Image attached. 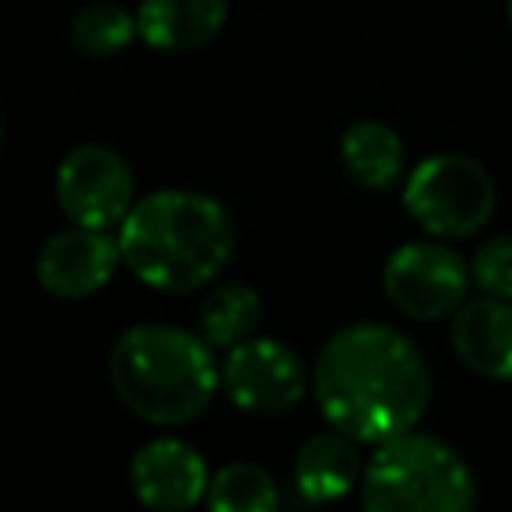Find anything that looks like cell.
<instances>
[{
  "instance_id": "6da1fadb",
  "label": "cell",
  "mask_w": 512,
  "mask_h": 512,
  "mask_svg": "<svg viewBox=\"0 0 512 512\" xmlns=\"http://www.w3.org/2000/svg\"><path fill=\"white\" fill-rule=\"evenodd\" d=\"M313 397L330 428L379 446L425 418L432 376L407 334L383 323H351L323 344Z\"/></svg>"
},
{
  "instance_id": "7a4b0ae2",
  "label": "cell",
  "mask_w": 512,
  "mask_h": 512,
  "mask_svg": "<svg viewBox=\"0 0 512 512\" xmlns=\"http://www.w3.org/2000/svg\"><path fill=\"white\" fill-rule=\"evenodd\" d=\"M123 267L158 292H193L225 271L235 221L225 204L197 190H158L120 221Z\"/></svg>"
},
{
  "instance_id": "3957f363",
  "label": "cell",
  "mask_w": 512,
  "mask_h": 512,
  "mask_svg": "<svg viewBox=\"0 0 512 512\" xmlns=\"http://www.w3.org/2000/svg\"><path fill=\"white\" fill-rule=\"evenodd\" d=\"M109 383L127 411L151 425H186L211 407L221 386L214 348L200 334L141 323L116 337Z\"/></svg>"
},
{
  "instance_id": "277c9868",
  "label": "cell",
  "mask_w": 512,
  "mask_h": 512,
  "mask_svg": "<svg viewBox=\"0 0 512 512\" xmlns=\"http://www.w3.org/2000/svg\"><path fill=\"white\" fill-rule=\"evenodd\" d=\"M362 505L372 512H467L477 505V481L453 446L411 428L379 442L365 463Z\"/></svg>"
},
{
  "instance_id": "5b68a950",
  "label": "cell",
  "mask_w": 512,
  "mask_h": 512,
  "mask_svg": "<svg viewBox=\"0 0 512 512\" xmlns=\"http://www.w3.org/2000/svg\"><path fill=\"white\" fill-rule=\"evenodd\" d=\"M495 183L467 155H432L407 176L404 207L435 239L477 235L495 214Z\"/></svg>"
},
{
  "instance_id": "8992f818",
  "label": "cell",
  "mask_w": 512,
  "mask_h": 512,
  "mask_svg": "<svg viewBox=\"0 0 512 512\" xmlns=\"http://www.w3.org/2000/svg\"><path fill=\"white\" fill-rule=\"evenodd\" d=\"M470 267L442 242H407L386 260L383 292L411 320H442L463 306Z\"/></svg>"
},
{
  "instance_id": "52a82bcc",
  "label": "cell",
  "mask_w": 512,
  "mask_h": 512,
  "mask_svg": "<svg viewBox=\"0 0 512 512\" xmlns=\"http://www.w3.org/2000/svg\"><path fill=\"white\" fill-rule=\"evenodd\" d=\"M57 204L74 225L109 232L134 207L130 165L106 144H78L57 169Z\"/></svg>"
},
{
  "instance_id": "ba28073f",
  "label": "cell",
  "mask_w": 512,
  "mask_h": 512,
  "mask_svg": "<svg viewBox=\"0 0 512 512\" xmlns=\"http://www.w3.org/2000/svg\"><path fill=\"white\" fill-rule=\"evenodd\" d=\"M306 365L288 344L246 337L232 344L221 365V390L239 411L285 414L306 393Z\"/></svg>"
},
{
  "instance_id": "9c48e42d",
  "label": "cell",
  "mask_w": 512,
  "mask_h": 512,
  "mask_svg": "<svg viewBox=\"0 0 512 512\" xmlns=\"http://www.w3.org/2000/svg\"><path fill=\"white\" fill-rule=\"evenodd\" d=\"M123 264L120 242L109 239L106 228L74 225L67 232H57L39 246L36 278L43 292L57 299H88L102 292L113 281L116 267Z\"/></svg>"
},
{
  "instance_id": "30bf717a",
  "label": "cell",
  "mask_w": 512,
  "mask_h": 512,
  "mask_svg": "<svg viewBox=\"0 0 512 512\" xmlns=\"http://www.w3.org/2000/svg\"><path fill=\"white\" fill-rule=\"evenodd\" d=\"M207 484L211 474L204 456L183 439H155L130 460V488L148 509H193L207 495Z\"/></svg>"
},
{
  "instance_id": "8fae6325",
  "label": "cell",
  "mask_w": 512,
  "mask_h": 512,
  "mask_svg": "<svg viewBox=\"0 0 512 512\" xmlns=\"http://www.w3.org/2000/svg\"><path fill=\"white\" fill-rule=\"evenodd\" d=\"M453 351L484 379H512V299L463 302L453 316Z\"/></svg>"
},
{
  "instance_id": "7c38bea8",
  "label": "cell",
  "mask_w": 512,
  "mask_h": 512,
  "mask_svg": "<svg viewBox=\"0 0 512 512\" xmlns=\"http://www.w3.org/2000/svg\"><path fill=\"white\" fill-rule=\"evenodd\" d=\"M228 22V0H144L137 8V36L162 53L207 46Z\"/></svg>"
},
{
  "instance_id": "4fadbf2b",
  "label": "cell",
  "mask_w": 512,
  "mask_h": 512,
  "mask_svg": "<svg viewBox=\"0 0 512 512\" xmlns=\"http://www.w3.org/2000/svg\"><path fill=\"white\" fill-rule=\"evenodd\" d=\"M362 456L358 442L344 432H320L295 456V484L309 502H337L355 484H362Z\"/></svg>"
},
{
  "instance_id": "5bb4252c",
  "label": "cell",
  "mask_w": 512,
  "mask_h": 512,
  "mask_svg": "<svg viewBox=\"0 0 512 512\" xmlns=\"http://www.w3.org/2000/svg\"><path fill=\"white\" fill-rule=\"evenodd\" d=\"M341 162L365 190H390L404 172V144L379 120H358L341 137Z\"/></svg>"
},
{
  "instance_id": "9a60e30c",
  "label": "cell",
  "mask_w": 512,
  "mask_h": 512,
  "mask_svg": "<svg viewBox=\"0 0 512 512\" xmlns=\"http://www.w3.org/2000/svg\"><path fill=\"white\" fill-rule=\"evenodd\" d=\"M264 316V302L249 285H221L200 302V337L211 348H232V344L253 337Z\"/></svg>"
},
{
  "instance_id": "2e32d148",
  "label": "cell",
  "mask_w": 512,
  "mask_h": 512,
  "mask_svg": "<svg viewBox=\"0 0 512 512\" xmlns=\"http://www.w3.org/2000/svg\"><path fill=\"white\" fill-rule=\"evenodd\" d=\"M71 46L85 57H116L137 36V18L120 4H88L71 18Z\"/></svg>"
},
{
  "instance_id": "e0dca14e",
  "label": "cell",
  "mask_w": 512,
  "mask_h": 512,
  "mask_svg": "<svg viewBox=\"0 0 512 512\" xmlns=\"http://www.w3.org/2000/svg\"><path fill=\"white\" fill-rule=\"evenodd\" d=\"M204 498L214 512H271L278 505V484L256 463H228L211 477Z\"/></svg>"
},
{
  "instance_id": "ac0fdd59",
  "label": "cell",
  "mask_w": 512,
  "mask_h": 512,
  "mask_svg": "<svg viewBox=\"0 0 512 512\" xmlns=\"http://www.w3.org/2000/svg\"><path fill=\"white\" fill-rule=\"evenodd\" d=\"M470 281L484 295L512 299V235H495L477 249L474 264H470Z\"/></svg>"
},
{
  "instance_id": "d6986e66",
  "label": "cell",
  "mask_w": 512,
  "mask_h": 512,
  "mask_svg": "<svg viewBox=\"0 0 512 512\" xmlns=\"http://www.w3.org/2000/svg\"><path fill=\"white\" fill-rule=\"evenodd\" d=\"M0 144H4V120H0Z\"/></svg>"
},
{
  "instance_id": "ffe728a7",
  "label": "cell",
  "mask_w": 512,
  "mask_h": 512,
  "mask_svg": "<svg viewBox=\"0 0 512 512\" xmlns=\"http://www.w3.org/2000/svg\"><path fill=\"white\" fill-rule=\"evenodd\" d=\"M509 22H512V0H509Z\"/></svg>"
}]
</instances>
